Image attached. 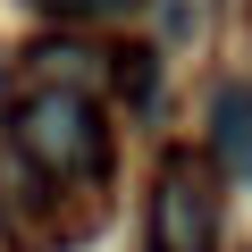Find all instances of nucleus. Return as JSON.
Here are the masks:
<instances>
[{"instance_id":"nucleus-3","label":"nucleus","mask_w":252,"mask_h":252,"mask_svg":"<svg viewBox=\"0 0 252 252\" xmlns=\"http://www.w3.org/2000/svg\"><path fill=\"white\" fill-rule=\"evenodd\" d=\"M219 160L252 177V84H227L219 93Z\"/></svg>"},{"instance_id":"nucleus-5","label":"nucleus","mask_w":252,"mask_h":252,"mask_svg":"<svg viewBox=\"0 0 252 252\" xmlns=\"http://www.w3.org/2000/svg\"><path fill=\"white\" fill-rule=\"evenodd\" d=\"M0 93H9V67H0Z\"/></svg>"},{"instance_id":"nucleus-1","label":"nucleus","mask_w":252,"mask_h":252,"mask_svg":"<svg viewBox=\"0 0 252 252\" xmlns=\"http://www.w3.org/2000/svg\"><path fill=\"white\" fill-rule=\"evenodd\" d=\"M17 152L34 168H51V177H101L109 168V126L76 84H42L17 109Z\"/></svg>"},{"instance_id":"nucleus-4","label":"nucleus","mask_w":252,"mask_h":252,"mask_svg":"<svg viewBox=\"0 0 252 252\" xmlns=\"http://www.w3.org/2000/svg\"><path fill=\"white\" fill-rule=\"evenodd\" d=\"M42 9H67V17H93V9H126V0H42Z\"/></svg>"},{"instance_id":"nucleus-2","label":"nucleus","mask_w":252,"mask_h":252,"mask_svg":"<svg viewBox=\"0 0 252 252\" xmlns=\"http://www.w3.org/2000/svg\"><path fill=\"white\" fill-rule=\"evenodd\" d=\"M219 244V185L193 160H168L152 193V252H210Z\"/></svg>"}]
</instances>
